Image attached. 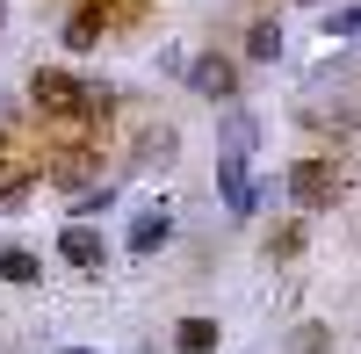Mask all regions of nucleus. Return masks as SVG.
Returning <instances> with one entry per match:
<instances>
[{"label":"nucleus","mask_w":361,"mask_h":354,"mask_svg":"<svg viewBox=\"0 0 361 354\" xmlns=\"http://www.w3.org/2000/svg\"><path fill=\"white\" fill-rule=\"evenodd\" d=\"M0 282H44V260L37 253H29V246H0Z\"/></svg>","instance_id":"13"},{"label":"nucleus","mask_w":361,"mask_h":354,"mask_svg":"<svg viewBox=\"0 0 361 354\" xmlns=\"http://www.w3.org/2000/svg\"><path fill=\"white\" fill-rule=\"evenodd\" d=\"M109 22H116L109 0H80V8L66 15V29H58V37H66V51H94V44L109 37Z\"/></svg>","instance_id":"6"},{"label":"nucleus","mask_w":361,"mask_h":354,"mask_svg":"<svg viewBox=\"0 0 361 354\" xmlns=\"http://www.w3.org/2000/svg\"><path fill=\"white\" fill-rule=\"evenodd\" d=\"M282 188H289L296 210H325V202L340 195V166H333V159H296V166L282 173Z\"/></svg>","instance_id":"2"},{"label":"nucleus","mask_w":361,"mask_h":354,"mask_svg":"<svg viewBox=\"0 0 361 354\" xmlns=\"http://www.w3.org/2000/svg\"><path fill=\"white\" fill-rule=\"evenodd\" d=\"M166 239H173V210H166V202L137 210V217H130V231H123V246H130V253H159Z\"/></svg>","instance_id":"7"},{"label":"nucleus","mask_w":361,"mask_h":354,"mask_svg":"<svg viewBox=\"0 0 361 354\" xmlns=\"http://www.w3.org/2000/svg\"><path fill=\"white\" fill-rule=\"evenodd\" d=\"M58 260H66V268H80V275H94L102 260H109L102 224H73V217H66V231H58Z\"/></svg>","instance_id":"5"},{"label":"nucleus","mask_w":361,"mask_h":354,"mask_svg":"<svg viewBox=\"0 0 361 354\" xmlns=\"http://www.w3.org/2000/svg\"><path fill=\"white\" fill-rule=\"evenodd\" d=\"M188 94H202V102L231 109V102H238V58H224V51H202L195 66H188Z\"/></svg>","instance_id":"4"},{"label":"nucleus","mask_w":361,"mask_h":354,"mask_svg":"<svg viewBox=\"0 0 361 354\" xmlns=\"http://www.w3.org/2000/svg\"><path fill=\"white\" fill-rule=\"evenodd\" d=\"M217 340H224V333H217V318H202V311L173 326V354H217Z\"/></svg>","instance_id":"10"},{"label":"nucleus","mask_w":361,"mask_h":354,"mask_svg":"<svg viewBox=\"0 0 361 354\" xmlns=\"http://www.w3.org/2000/svg\"><path fill=\"white\" fill-rule=\"evenodd\" d=\"M0 22H8V0H0Z\"/></svg>","instance_id":"19"},{"label":"nucleus","mask_w":361,"mask_h":354,"mask_svg":"<svg viewBox=\"0 0 361 354\" xmlns=\"http://www.w3.org/2000/svg\"><path fill=\"white\" fill-rule=\"evenodd\" d=\"M304 246H311V231H304V217H282L275 231H267V260H275V268H282V260H296Z\"/></svg>","instance_id":"12"},{"label":"nucleus","mask_w":361,"mask_h":354,"mask_svg":"<svg viewBox=\"0 0 361 354\" xmlns=\"http://www.w3.org/2000/svg\"><path fill=\"white\" fill-rule=\"evenodd\" d=\"M325 37H340V44H361V8H333V15H325Z\"/></svg>","instance_id":"16"},{"label":"nucleus","mask_w":361,"mask_h":354,"mask_svg":"<svg viewBox=\"0 0 361 354\" xmlns=\"http://www.w3.org/2000/svg\"><path fill=\"white\" fill-rule=\"evenodd\" d=\"M296 8H325V0H296Z\"/></svg>","instance_id":"18"},{"label":"nucleus","mask_w":361,"mask_h":354,"mask_svg":"<svg viewBox=\"0 0 361 354\" xmlns=\"http://www.w3.org/2000/svg\"><path fill=\"white\" fill-rule=\"evenodd\" d=\"M246 58H253V66H275V58H282V22L275 15L246 22Z\"/></svg>","instance_id":"11"},{"label":"nucleus","mask_w":361,"mask_h":354,"mask_svg":"<svg viewBox=\"0 0 361 354\" xmlns=\"http://www.w3.org/2000/svg\"><path fill=\"white\" fill-rule=\"evenodd\" d=\"M44 181H51V188H66V195L102 188V145H66L58 159H44Z\"/></svg>","instance_id":"3"},{"label":"nucleus","mask_w":361,"mask_h":354,"mask_svg":"<svg viewBox=\"0 0 361 354\" xmlns=\"http://www.w3.org/2000/svg\"><path fill=\"white\" fill-rule=\"evenodd\" d=\"M333 347V326H325V318H304V326L289 333V354H325Z\"/></svg>","instance_id":"15"},{"label":"nucleus","mask_w":361,"mask_h":354,"mask_svg":"<svg viewBox=\"0 0 361 354\" xmlns=\"http://www.w3.org/2000/svg\"><path fill=\"white\" fill-rule=\"evenodd\" d=\"M58 354H94V347H58Z\"/></svg>","instance_id":"17"},{"label":"nucleus","mask_w":361,"mask_h":354,"mask_svg":"<svg viewBox=\"0 0 361 354\" xmlns=\"http://www.w3.org/2000/svg\"><path fill=\"white\" fill-rule=\"evenodd\" d=\"M217 145H224L217 159H253V145H260V123H253L246 109H231V116H224V130H217Z\"/></svg>","instance_id":"9"},{"label":"nucleus","mask_w":361,"mask_h":354,"mask_svg":"<svg viewBox=\"0 0 361 354\" xmlns=\"http://www.w3.org/2000/svg\"><path fill=\"white\" fill-rule=\"evenodd\" d=\"M116 202H123V188H116V181H102V188H87V195H73V224H94V217H109Z\"/></svg>","instance_id":"14"},{"label":"nucleus","mask_w":361,"mask_h":354,"mask_svg":"<svg viewBox=\"0 0 361 354\" xmlns=\"http://www.w3.org/2000/svg\"><path fill=\"white\" fill-rule=\"evenodd\" d=\"M173 152H180V130L166 116H152V123L137 130V166H173Z\"/></svg>","instance_id":"8"},{"label":"nucleus","mask_w":361,"mask_h":354,"mask_svg":"<svg viewBox=\"0 0 361 354\" xmlns=\"http://www.w3.org/2000/svg\"><path fill=\"white\" fill-rule=\"evenodd\" d=\"M29 102H37V116H51V123H87V116H94V80L37 66L29 73Z\"/></svg>","instance_id":"1"}]
</instances>
